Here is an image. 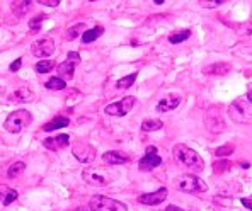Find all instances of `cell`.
<instances>
[{
  "label": "cell",
  "instance_id": "cell-35",
  "mask_svg": "<svg viewBox=\"0 0 252 211\" xmlns=\"http://www.w3.org/2000/svg\"><path fill=\"white\" fill-rule=\"evenodd\" d=\"M21 66H22V60H21V58H17L14 63H10V72H19Z\"/></svg>",
  "mask_w": 252,
  "mask_h": 211
},
{
  "label": "cell",
  "instance_id": "cell-40",
  "mask_svg": "<svg viewBox=\"0 0 252 211\" xmlns=\"http://www.w3.org/2000/svg\"><path fill=\"white\" fill-rule=\"evenodd\" d=\"M0 199H2V198H0Z\"/></svg>",
  "mask_w": 252,
  "mask_h": 211
},
{
  "label": "cell",
  "instance_id": "cell-32",
  "mask_svg": "<svg viewBox=\"0 0 252 211\" xmlns=\"http://www.w3.org/2000/svg\"><path fill=\"white\" fill-rule=\"evenodd\" d=\"M199 3H201L205 9H215V7H220L221 3H225V0H211V2H205V0H203V2H199Z\"/></svg>",
  "mask_w": 252,
  "mask_h": 211
},
{
  "label": "cell",
  "instance_id": "cell-9",
  "mask_svg": "<svg viewBox=\"0 0 252 211\" xmlns=\"http://www.w3.org/2000/svg\"><path fill=\"white\" fill-rule=\"evenodd\" d=\"M31 51L34 57L38 58H46V57H51L55 53V43L48 38H43V39H38V41L32 43L31 46Z\"/></svg>",
  "mask_w": 252,
  "mask_h": 211
},
{
  "label": "cell",
  "instance_id": "cell-6",
  "mask_svg": "<svg viewBox=\"0 0 252 211\" xmlns=\"http://www.w3.org/2000/svg\"><path fill=\"white\" fill-rule=\"evenodd\" d=\"M135 106V97L133 95H128V97H123L121 101L113 102V104H107L104 107V113L109 114V116H126L129 111Z\"/></svg>",
  "mask_w": 252,
  "mask_h": 211
},
{
  "label": "cell",
  "instance_id": "cell-13",
  "mask_svg": "<svg viewBox=\"0 0 252 211\" xmlns=\"http://www.w3.org/2000/svg\"><path fill=\"white\" fill-rule=\"evenodd\" d=\"M31 101H34V94H32V90H29L26 87L17 89V90H14L9 95V102H14V104H28Z\"/></svg>",
  "mask_w": 252,
  "mask_h": 211
},
{
  "label": "cell",
  "instance_id": "cell-18",
  "mask_svg": "<svg viewBox=\"0 0 252 211\" xmlns=\"http://www.w3.org/2000/svg\"><path fill=\"white\" fill-rule=\"evenodd\" d=\"M73 70H75V63L65 60L63 63L58 65V75H60V79H68L70 80L73 77Z\"/></svg>",
  "mask_w": 252,
  "mask_h": 211
},
{
  "label": "cell",
  "instance_id": "cell-10",
  "mask_svg": "<svg viewBox=\"0 0 252 211\" xmlns=\"http://www.w3.org/2000/svg\"><path fill=\"white\" fill-rule=\"evenodd\" d=\"M167 189L165 187H160L158 191L155 192H148V194H142L138 198V203H142V205H150V206H155V205H160V203H164L165 199H167Z\"/></svg>",
  "mask_w": 252,
  "mask_h": 211
},
{
  "label": "cell",
  "instance_id": "cell-5",
  "mask_svg": "<svg viewBox=\"0 0 252 211\" xmlns=\"http://www.w3.org/2000/svg\"><path fill=\"white\" fill-rule=\"evenodd\" d=\"M82 179L89 186L94 187H104L111 182V176H107L106 172L95 169V167H85L82 170Z\"/></svg>",
  "mask_w": 252,
  "mask_h": 211
},
{
  "label": "cell",
  "instance_id": "cell-8",
  "mask_svg": "<svg viewBox=\"0 0 252 211\" xmlns=\"http://www.w3.org/2000/svg\"><path fill=\"white\" fill-rule=\"evenodd\" d=\"M162 164V158L157 155V148L155 147H148L147 148V153L143 155V158L138 162V169L147 172V170H154L155 167Z\"/></svg>",
  "mask_w": 252,
  "mask_h": 211
},
{
  "label": "cell",
  "instance_id": "cell-39",
  "mask_svg": "<svg viewBox=\"0 0 252 211\" xmlns=\"http://www.w3.org/2000/svg\"><path fill=\"white\" fill-rule=\"evenodd\" d=\"M247 34H252V26L249 28V31H247Z\"/></svg>",
  "mask_w": 252,
  "mask_h": 211
},
{
  "label": "cell",
  "instance_id": "cell-33",
  "mask_svg": "<svg viewBox=\"0 0 252 211\" xmlns=\"http://www.w3.org/2000/svg\"><path fill=\"white\" fill-rule=\"evenodd\" d=\"M66 60L72 61V63H75V65H77V63L80 61V55L77 53V51H70V53L66 55Z\"/></svg>",
  "mask_w": 252,
  "mask_h": 211
},
{
  "label": "cell",
  "instance_id": "cell-37",
  "mask_svg": "<svg viewBox=\"0 0 252 211\" xmlns=\"http://www.w3.org/2000/svg\"><path fill=\"white\" fill-rule=\"evenodd\" d=\"M165 211H184V210L183 208H177V206H174V205H170V206L165 208Z\"/></svg>",
  "mask_w": 252,
  "mask_h": 211
},
{
  "label": "cell",
  "instance_id": "cell-15",
  "mask_svg": "<svg viewBox=\"0 0 252 211\" xmlns=\"http://www.w3.org/2000/svg\"><path fill=\"white\" fill-rule=\"evenodd\" d=\"M181 102H183V99H181L179 95H170V97L162 99L155 109H157V113H169V111L177 109V107L181 106Z\"/></svg>",
  "mask_w": 252,
  "mask_h": 211
},
{
  "label": "cell",
  "instance_id": "cell-27",
  "mask_svg": "<svg viewBox=\"0 0 252 211\" xmlns=\"http://www.w3.org/2000/svg\"><path fill=\"white\" fill-rule=\"evenodd\" d=\"M32 2H14L12 5V10L17 14V16H22L24 12H28L29 9H31Z\"/></svg>",
  "mask_w": 252,
  "mask_h": 211
},
{
  "label": "cell",
  "instance_id": "cell-31",
  "mask_svg": "<svg viewBox=\"0 0 252 211\" xmlns=\"http://www.w3.org/2000/svg\"><path fill=\"white\" fill-rule=\"evenodd\" d=\"M17 199V191H14V189H10V191H7V194H5V198L2 199V203L5 206H9L12 201H16Z\"/></svg>",
  "mask_w": 252,
  "mask_h": 211
},
{
  "label": "cell",
  "instance_id": "cell-25",
  "mask_svg": "<svg viewBox=\"0 0 252 211\" xmlns=\"http://www.w3.org/2000/svg\"><path fill=\"white\" fill-rule=\"evenodd\" d=\"M135 80H136V73H131V75L123 77V79L118 80V82H116V87H118V89H129L133 84H135Z\"/></svg>",
  "mask_w": 252,
  "mask_h": 211
},
{
  "label": "cell",
  "instance_id": "cell-2",
  "mask_svg": "<svg viewBox=\"0 0 252 211\" xmlns=\"http://www.w3.org/2000/svg\"><path fill=\"white\" fill-rule=\"evenodd\" d=\"M174 186L177 191L183 192H206L208 191V184L198 176H192V174H184L179 176L174 181Z\"/></svg>",
  "mask_w": 252,
  "mask_h": 211
},
{
  "label": "cell",
  "instance_id": "cell-3",
  "mask_svg": "<svg viewBox=\"0 0 252 211\" xmlns=\"http://www.w3.org/2000/svg\"><path fill=\"white\" fill-rule=\"evenodd\" d=\"M32 123V114L26 109H19L14 111L7 116L5 123H3V128L9 133H21L26 126Z\"/></svg>",
  "mask_w": 252,
  "mask_h": 211
},
{
  "label": "cell",
  "instance_id": "cell-14",
  "mask_svg": "<svg viewBox=\"0 0 252 211\" xmlns=\"http://www.w3.org/2000/svg\"><path fill=\"white\" fill-rule=\"evenodd\" d=\"M102 160L109 165H123L129 162V155L125 153V151L113 150V151H106V153L102 155Z\"/></svg>",
  "mask_w": 252,
  "mask_h": 211
},
{
  "label": "cell",
  "instance_id": "cell-34",
  "mask_svg": "<svg viewBox=\"0 0 252 211\" xmlns=\"http://www.w3.org/2000/svg\"><path fill=\"white\" fill-rule=\"evenodd\" d=\"M41 5H48V7H57L60 5V0H39Z\"/></svg>",
  "mask_w": 252,
  "mask_h": 211
},
{
  "label": "cell",
  "instance_id": "cell-20",
  "mask_svg": "<svg viewBox=\"0 0 252 211\" xmlns=\"http://www.w3.org/2000/svg\"><path fill=\"white\" fill-rule=\"evenodd\" d=\"M46 89H50V90H63V89L66 87V82L60 77H53V79L46 80Z\"/></svg>",
  "mask_w": 252,
  "mask_h": 211
},
{
  "label": "cell",
  "instance_id": "cell-22",
  "mask_svg": "<svg viewBox=\"0 0 252 211\" xmlns=\"http://www.w3.org/2000/svg\"><path fill=\"white\" fill-rule=\"evenodd\" d=\"M164 124H162V121L158 120H145L142 123V129L143 131H158Z\"/></svg>",
  "mask_w": 252,
  "mask_h": 211
},
{
  "label": "cell",
  "instance_id": "cell-38",
  "mask_svg": "<svg viewBox=\"0 0 252 211\" xmlns=\"http://www.w3.org/2000/svg\"><path fill=\"white\" fill-rule=\"evenodd\" d=\"M247 101H249V102H252V90L249 92V94H247Z\"/></svg>",
  "mask_w": 252,
  "mask_h": 211
},
{
  "label": "cell",
  "instance_id": "cell-17",
  "mask_svg": "<svg viewBox=\"0 0 252 211\" xmlns=\"http://www.w3.org/2000/svg\"><path fill=\"white\" fill-rule=\"evenodd\" d=\"M102 32H104V28H102V26H95V28H92V29H87V31L82 34V43L89 44V43L95 41L99 36H102Z\"/></svg>",
  "mask_w": 252,
  "mask_h": 211
},
{
  "label": "cell",
  "instance_id": "cell-4",
  "mask_svg": "<svg viewBox=\"0 0 252 211\" xmlns=\"http://www.w3.org/2000/svg\"><path fill=\"white\" fill-rule=\"evenodd\" d=\"M91 211H128V206L116 199L106 198V196H94L89 201Z\"/></svg>",
  "mask_w": 252,
  "mask_h": 211
},
{
  "label": "cell",
  "instance_id": "cell-23",
  "mask_svg": "<svg viewBox=\"0 0 252 211\" xmlns=\"http://www.w3.org/2000/svg\"><path fill=\"white\" fill-rule=\"evenodd\" d=\"M36 72L38 73H48V72H51V70L55 68V61L53 60H41V61H38L36 63Z\"/></svg>",
  "mask_w": 252,
  "mask_h": 211
},
{
  "label": "cell",
  "instance_id": "cell-19",
  "mask_svg": "<svg viewBox=\"0 0 252 211\" xmlns=\"http://www.w3.org/2000/svg\"><path fill=\"white\" fill-rule=\"evenodd\" d=\"M87 31V26L84 24V22H79V24L72 26V28H68V31L65 32V38L68 39V41H72V39H75L77 36L84 34V32Z\"/></svg>",
  "mask_w": 252,
  "mask_h": 211
},
{
  "label": "cell",
  "instance_id": "cell-30",
  "mask_svg": "<svg viewBox=\"0 0 252 211\" xmlns=\"http://www.w3.org/2000/svg\"><path fill=\"white\" fill-rule=\"evenodd\" d=\"M233 151V147L232 145H225V147H220L215 150V155L217 157H227V155H230Z\"/></svg>",
  "mask_w": 252,
  "mask_h": 211
},
{
  "label": "cell",
  "instance_id": "cell-29",
  "mask_svg": "<svg viewBox=\"0 0 252 211\" xmlns=\"http://www.w3.org/2000/svg\"><path fill=\"white\" fill-rule=\"evenodd\" d=\"M232 169V164L227 160H221V162H217L215 164V172L217 174H223V172H228Z\"/></svg>",
  "mask_w": 252,
  "mask_h": 211
},
{
  "label": "cell",
  "instance_id": "cell-7",
  "mask_svg": "<svg viewBox=\"0 0 252 211\" xmlns=\"http://www.w3.org/2000/svg\"><path fill=\"white\" fill-rule=\"evenodd\" d=\"M72 153H73V157L79 162H82V164H91L95 158V148L92 145H89V143H82V142L73 143Z\"/></svg>",
  "mask_w": 252,
  "mask_h": 211
},
{
  "label": "cell",
  "instance_id": "cell-21",
  "mask_svg": "<svg viewBox=\"0 0 252 211\" xmlns=\"http://www.w3.org/2000/svg\"><path fill=\"white\" fill-rule=\"evenodd\" d=\"M26 169V164L24 162H16V164H12L7 170V176L10 177V179H14V177H19L22 172H24Z\"/></svg>",
  "mask_w": 252,
  "mask_h": 211
},
{
  "label": "cell",
  "instance_id": "cell-12",
  "mask_svg": "<svg viewBox=\"0 0 252 211\" xmlns=\"http://www.w3.org/2000/svg\"><path fill=\"white\" fill-rule=\"evenodd\" d=\"M206 128L211 133H221L225 129V123L221 120L220 113H215V109H210V113L206 114Z\"/></svg>",
  "mask_w": 252,
  "mask_h": 211
},
{
  "label": "cell",
  "instance_id": "cell-26",
  "mask_svg": "<svg viewBox=\"0 0 252 211\" xmlns=\"http://www.w3.org/2000/svg\"><path fill=\"white\" fill-rule=\"evenodd\" d=\"M189 36H191V31H181V32H176V34H170L169 41L172 44H179V43L186 41Z\"/></svg>",
  "mask_w": 252,
  "mask_h": 211
},
{
  "label": "cell",
  "instance_id": "cell-24",
  "mask_svg": "<svg viewBox=\"0 0 252 211\" xmlns=\"http://www.w3.org/2000/svg\"><path fill=\"white\" fill-rule=\"evenodd\" d=\"M206 73H220V75H223V73L230 72V65L228 63H218V65H211L208 68L205 70Z\"/></svg>",
  "mask_w": 252,
  "mask_h": 211
},
{
  "label": "cell",
  "instance_id": "cell-1",
  "mask_svg": "<svg viewBox=\"0 0 252 211\" xmlns=\"http://www.w3.org/2000/svg\"><path fill=\"white\" fill-rule=\"evenodd\" d=\"M172 153H174V158H176L179 164L191 169L192 172H201V170L205 169V160L199 157V153H196L194 150H191V148L183 145V143L174 147Z\"/></svg>",
  "mask_w": 252,
  "mask_h": 211
},
{
  "label": "cell",
  "instance_id": "cell-28",
  "mask_svg": "<svg viewBox=\"0 0 252 211\" xmlns=\"http://www.w3.org/2000/svg\"><path fill=\"white\" fill-rule=\"evenodd\" d=\"M44 17H46V16H36V17H32V19L29 21V29H31V32H38L39 29H41V24L44 22Z\"/></svg>",
  "mask_w": 252,
  "mask_h": 211
},
{
  "label": "cell",
  "instance_id": "cell-36",
  "mask_svg": "<svg viewBox=\"0 0 252 211\" xmlns=\"http://www.w3.org/2000/svg\"><path fill=\"white\" fill-rule=\"evenodd\" d=\"M242 205L246 206V208H249L252 211V201L251 199H242Z\"/></svg>",
  "mask_w": 252,
  "mask_h": 211
},
{
  "label": "cell",
  "instance_id": "cell-11",
  "mask_svg": "<svg viewBox=\"0 0 252 211\" xmlns=\"http://www.w3.org/2000/svg\"><path fill=\"white\" fill-rule=\"evenodd\" d=\"M70 143V136L68 135H57V136H50V138L43 140V145L48 148V150H63L66 148Z\"/></svg>",
  "mask_w": 252,
  "mask_h": 211
},
{
  "label": "cell",
  "instance_id": "cell-16",
  "mask_svg": "<svg viewBox=\"0 0 252 211\" xmlns=\"http://www.w3.org/2000/svg\"><path fill=\"white\" fill-rule=\"evenodd\" d=\"M70 124V120L66 116H57L55 120H51L50 123H46L43 126L44 131H53V129H60V128H65Z\"/></svg>",
  "mask_w": 252,
  "mask_h": 211
}]
</instances>
